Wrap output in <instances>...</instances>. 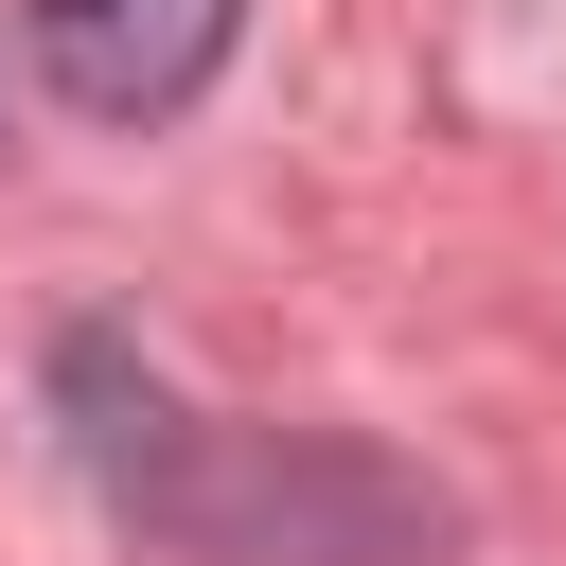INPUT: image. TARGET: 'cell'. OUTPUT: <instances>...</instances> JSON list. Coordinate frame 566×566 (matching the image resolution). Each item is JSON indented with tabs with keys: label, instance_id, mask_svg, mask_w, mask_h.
<instances>
[{
	"label": "cell",
	"instance_id": "cell-1",
	"mask_svg": "<svg viewBox=\"0 0 566 566\" xmlns=\"http://www.w3.org/2000/svg\"><path fill=\"white\" fill-rule=\"evenodd\" d=\"M53 424H71V460L106 478V513H142V531L195 548V566H424V548H442V495H407V478L354 460V442H265V424L177 407L106 318L53 354Z\"/></svg>",
	"mask_w": 566,
	"mask_h": 566
},
{
	"label": "cell",
	"instance_id": "cell-2",
	"mask_svg": "<svg viewBox=\"0 0 566 566\" xmlns=\"http://www.w3.org/2000/svg\"><path fill=\"white\" fill-rule=\"evenodd\" d=\"M18 35H35L53 106H88V124H177V106L230 71L248 0H18Z\"/></svg>",
	"mask_w": 566,
	"mask_h": 566
}]
</instances>
